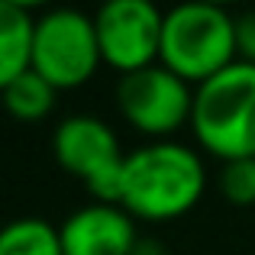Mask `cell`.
Masks as SVG:
<instances>
[{
	"label": "cell",
	"mask_w": 255,
	"mask_h": 255,
	"mask_svg": "<svg viewBox=\"0 0 255 255\" xmlns=\"http://www.w3.org/2000/svg\"><path fill=\"white\" fill-rule=\"evenodd\" d=\"M100 55L120 75H132L162 58L165 13L152 0H107L94 13Z\"/></svg>",
	"instance_id": "52a82bcc"
},
{
	"label": "cell",
	"mask_w": 255,
	"mask_h": 255,
	"mask_svg": "<svg viewBox=\"0 0 255 255\" xmlns=\"http://www.w3.org/2000/svg\"><path fill=\"white\" fill-rule=\"evenodd\" d=\"M104 62L94 16L71 6H55L36 19L32 71L45 78L55 91L81 87Z\"/></svg>",
	"instance_id": "5b68a950"
},
{
	"label": "cell",
	"mask_w": 255,
	"mask_h": 255,
	"mask_svg": "<svg viewBox=\"0 0 255 255\" xmlns=\"http://www.w3.org/2000/svg\"><path fill=\"white\" fill-rule=\"evenodd\" d=\"M158 62L181 75L194 87L239 62L236 52V16L220 3L191 0L165 10L162 58Z\"/></svg>",
	"instance_id": "3957f363"
},
{
	"label": "cell",
	"mask_w": 255,
	"mask_h": 255,
	"mask_svg": "<svg viewBox=\"0 0 255 255\" xmlns=\"http://www.w3.org/2000/svg\"><path fill=\"white\" fill-rule=\"evenodd\" d=\"M207 187L204 158L191 145L158 139L126 155L120 207L142 220L184 217Z\"/></svg>",
	"instance_id": "6da1fadb"
},
{
	"label": "cell",
	"mask_w": 255,
	"mask_h": 255,
	"mask_svg": "<svg viewBox=\"0 0 255 255\" xmlns=\"http://www.w3.org/2000/svg\"><path fill=\"white\" fill-rule=\"evenodd\" d=\"M217 184H220V194L233 207H252L255 204V158L223 162Z\"/></svg>",
	"instance_id": "7c38bea8"
},
{
	"label": "cell",
	"mask_w": 255,
	"mask_h": 255,
	"mask_svg": "<svg viewBox=\"0 0 255 255\" xmlns=\"http://www.w3.org/2000/svg\"><path fill=\"white\" fill-rule=\"evenodd\" d=\"M191 129L220 162L255 158V65L233 62L194 87Z\"/></svg>",
	"instance_id": "7a4b0ae2"
},
{
	"label": "cell",
	"mask_w": 255,
	"mask_h": 255,
	"mask_svg": "<svg viewBox=\"0 0 255 255\" xmlns=\"http://www.w3.org/2000/svg\"><path fill=\"white\" fill-rule=\"evenodd\" d=\"M0 255H65L62 233L42 217H16L0 233Z\"/></svg>",
	"instance_id": "30bf717a"
},
{
	"label": "cell",
	"mask_w": 255,
	"mask_h": 255,
	"mask_svg": "<svg viewBox=\"0 0 255 255\" xmlns=\"http://www.w3.org/2000/svg\"><path fill=\"white\" fill-rule=\"evenodd\" d=\"M117 107L139 132L168 139L174 129L191 123L194 113V87L162 62L123 75L117 84Z\"/></svg>",
	"instance_id": "8992f818"
},
{
	"label": "cell",
	"mask_w": 255,
	"mask_h": 255,
	"mask_svg": "<svg viewBox=\"0 0 255 255\" xmlns=\"http://www.w3.org/2000/svg\"><path fill=\"white\" fill-rule=\"evenodd\" d=\"M0 91H3V107L16 120H26V123L49 117L52 107H55V97H58L55 87L32 68L23 71L19 78H13V81L0 84Z\"/></svg>",
	"instance_id": "8fae6325"
},
{
	"label": "cell",
	"mask_w": 255,
	"mask_h": 255,
	"mask_svg": "<svg viewBox=\"0 0 255 255\" xmlns=\"http://www.w3.org/2000/svg\"><path fill=\"white\" fill-rule=\"evenodd\" d=\"M236 52L239 62L255 65V10H246L236 16Z\"/></svg>",
	"instance_id": "4fadbf2b"
},
{
	"label": "cell",
	"mask_w": 255,
	"mask_h": 255,
	"mask_svg": "<svg viewBox=\"0 0 255 255\" xmlns=\"http://www.w3.org/2000/svg\"><path fill=\"white\" fill-rule=\"evenodd\" d=\"M65 255H136L139 236L132 213L117 204H87L58 226Z\"/></svg>",
	"instance_id": "ba28073f"
},
{
	"label": "cell",
	"mask_w": 255,
	"mask_h": 255,
	"mask_svg": "<svg viewBox=\"0 0 255 255\" xmlns=\"http://www.w3.org/2000/svg\"><path fill=\"white\" fill-rule=\"evenodd\" d=\"M36 19L19 0H0V84L32 68Z\"/></svg>",
	"instance_id": "9c48e42d"
},
{
	"label": "cell",
	"mask_w": 255,
	"mask_h": 255,
	"mask_svg": "<svg viewBox=\"0 0 255 255\" xmlns=\"http://www.w3.org/2000/svg\"><path fill=\"white\" fill-rule=\"evenodd\" d=\"M52 155L68 174L81 178L97 204H117L123 197L126 152L117 132L91 113L65 117L52 132Z\"/></svg>",
	"instance_id": "277c9868"
}]
</instances>
